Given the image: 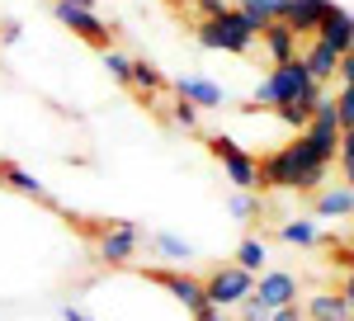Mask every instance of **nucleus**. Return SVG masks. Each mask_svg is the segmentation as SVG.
I'll return each mask as SVG.
<instances>
[{
    "mask_svg": "<svg viewBox=\"0 0 354 321\" xmlns=\"http://www.w3.org/2000/svg\"><path fill=\"white\" fill-rule=\"evenodd\" d=\"M255 160H260V189H283V194H317L326 185V170H330V160L302 133Z\"/></svg>",
    "mask_w": 354,
    "mask_h": 321,
    "instance_id": "nucleus-1",
    "label": "nucleus"
},
{
    "mask_svg": "<svg viewBox=\"0 0 354 321\" xmlns=\"http://www.w3.org/2000/svg\"><path fill=\"white\" fill-rule=\"evenodd\" d=\"M255 33H260V28L250 24V15H241L236 5H232L227 15H218V19H198V24H194L198 48H208V53H232V57L255 53Z\"/></svg>",
    "mask_w": 354,
    "mask_h": 321,
    "instance_id": "nucleus-2",
    "label": "nucleus"
},
{
    "mask_svg": "<svg viewBox=\"0 0 354 321\" xmlns=\"http://www.w3.org/2000/svg\"><path fill=\"white\" fill-rule=\"evenodd\" d=\"M317 80L307 76V66H302V57H288V62H274V71L260 85H255V95H250V109H279V104H293L298 95H307Z\"/></svg>",
    "mask_w": 354,
    "mask_h": 321,
    "instance_id": "nucleus-3",
    "label": "nucleus"
},
{
    "mask_svg": "<svg viewBox=\"0 0 354 321\" xmlns=\"http://www.w3.org/2000/svg\"><path fill=\"white\" fill-rule=\"evenodd\" d=\"M142 227L128 222V217H113V222H100L95 227V255L104 260L109 269H128L137 260V250H142Z\"/></svg>",
    "mask_w": 354,
    "mask_h": 321,
    "instance_id": "nucleus-4",
    "label": "nucleus"
},
{
    "mask_svg": "<svg viewBox=\"0 0 354 321\" xmlns=\"http://www.w3.org/2000/svg\"><path fill=\"white\" fill-rule=\"evenodd\" d=\"M203 147L213 152V160H218L222 170H227V180L236 189H260V160H255V152H245L236 137H227V133H208L203 137Z\"/></svg>",
    "mask_w": 354,
    "mask_h": 321,
    "instance_id": "nucleus-5",
    "label": "nucleus"
},
{
    "mask_svg": "<svg viewBox=\"0 0 354 321\" xmlns=\"http://www.w3.org/2000/svg\"><path fill=\"white\" fill-rule=\"evenodd\" d=\"M156 288H161L175 307H185L189 317H203L208 312V293H203V279H194V274H185V269H142Z\"/></svg>",
    "mask_w": 354,
    "mask_h": 321,
    "instance_id": "nucleus-6",
    "label": "nucleus"
},
{
    "mask_svg": "<svg viewBox=\"0 0 354 321\" xmlns=\"http://www.w3.org/2000/svg\"><path fill=\"white\" fill-rule=\"evenodd\" d=\"M255 288V274H245L241 265H218L208 279H203V293H208V307H236L245 293Z\"/></svg>",
    "mask_w": 354,
    "mask_h": 321,
    "instance_id": "nucleus-7",
    "label": "nucleus"
},
{
    "mask_svg": "<svg viewBox=\"0 0 354 321\" xmlns=\"http://www.w3.org/2000/svg\"><path fill=\"white\" fill-rule=\"evenodd\" d=\"M53 15H57V19H62L66 28H71V33H76L81 43H90V48H100V53H104V48H113V28L104 24V19H100L95 10H81V5H66V0H53Z\"/></svg>",
    "mask_w": 354,
    "mask_h": 321,
    "instance_id": "nucleus-8",
    "label": "nucleus"
},
{
    "mask_svg": "<svg viewBox=\"0 0 354 321\" xmlns=\"http://www.w3.org/2000/svg\"><path fill=\"white\" fill-rule=\"evenodd\" d=\"M335 0H279V10H274V19H283V24L293 28L298 38H312L317 24L326 19V10Z\"/></svg>",
    "mask_w": 354,
    "mask_h": 321,
    "instance_id": "nucleus-9",
    "label": "nucleus"
},
{
    "mask_svg": "<svg viewBox=\"0 0 354 321\" xmlns=\"http://www.w3.org/2000/svg\"><path fill=\"white\" fill-rule=\"evenodd\" d=\"M250 293L274 312V307L298 302V279H293V274H283V269H260V279H255V288H250Z\"/></svg>",
    "mask_w": 354,
    "mask_h": 321,
    "instance_id": "nucleus-10",
    "label": "nucleus"
},
{
    "mask_svg": "<svg viewBox=\"0 0 354 321\" xmlns=\"http://www.w3.org/2000/svg\"><path fill=\"white\" fill-rule=\"evenodd\" d=\"M317 43H326L335 57H345L350 53V38H354V19H350V10L345 5H330L326 10V19L317 24V33H312Z\"/></svg>",
    "mask_w": 354,
    "mask_h": 321,
    "instance_id": "nucleus-11",
    "label": "nucleus"
},
{
    "mask_svg": "<svg viewBox=\"0 0 354 321\" xmlns=\"http://www.w3.org/2000/svg\"><path fill=\"white\" fill-rule=\"evenodd\" d=\"M302 317L307 321H350V284H340V293H330V288L312 293Z\"/></svg>",
    "mask_w": 354,
    "mask_h": 321,
    "instance_id": "nucleus-12",
    "label": "nucleus"
},
{
    "mask_svg": "<svg viewBox=\"0 0 354 321\" xmlns=\"http://www.w3.org/2000/svg\"><path fill=\"white\" fill-rule=\"evenodd\" d=\"M0 185L15 189V194H24V199H43L48 208H62L53 194H48V185H43L38 175H28L24 165H15V160H0Z\"/></svg>",
    "mask_w": 354,
    "mask_h": 321,
    "instance_id": "nucleus-13",
    "label": "nucleus"
},
{
    "mask_svg": "<svg viewBox=\"0 0 354 321\" xmlns=\"http://www.w3.org/2000/svg\"><path fill=\"white\" fill-rule=\"evenodd\" d=\"M255 43L270 53V62H288V57H298V43H302V38L283 24V19H270V24L255 33Z\"/></svg>",
    "mask_w": 354,
    "mask_h": 321,
    "instance_id": "nucleus-14",
    "label": "nucleus"
},
{
    "mask_svg": "<svg viewBox=\"0 0 354 321\" xmlns=\"http://www.w3.org/2000/svg\"><path fill=\"white\" fill-rule=\"evenodd\" d=\"M128 90H133L142 104H156V95L165 90V76L156 62H147V57H133V71H128Z\"/></svg>",
    "mask_w": 354,
    "mask_h": 321,
    "instance_id": "nucleus-15",
    "label": "nucleus"
},
{
    "mask_svg": "<svg viewBox=\"0 0 354 321\" xmlns=\"http://www.w3.org/2000/svg\"><path fill=\"white\" fill-rule=\"evenodd\" d=\"M170 90H175L180 100H189L194 109H222L227 104V90L213 85V80H203V76H185V80H175Z\"/></svg>",
    "mask_w": 354,
    "mask_h": 321,
    "instance_id": "nucleus-16",
    "label": "nucleus"
},
{
    "mask_svg": "<svg viewBox=\"0 0 354 321\" xmlns=\"http://www.w3.org/2000/svg\"><path fill=\"white\" fill-rule=\"evenodd\" d=\"M312 208H317V217H345L354 213V194H350V185L340 180V185H330V189H317V199H312Z\"/></svg>",
    "mask_w": 354,
    "mask_h": 321,
    "instance_id": "nucleus-17",
    "label": "nucleus"
},
{
    "mask_svg": "<svg viewBox=\"0 0 354 321\" xmlns=\"http://www.w3.org/2000/svg\"><path fill=\"white\" fill-rule=\"evenodd\" d=\"M322 95H326V90H322V85H312L307 95H298V100H293V104H279V109H274V118H279V123H288L293 133H302V128L312 123V104H317Z\"/></svg>",
    "mask_w": 354,
    "mask_h": 321,
    "instance_id": "nucleus-18",
    "label": "nucleus"
},
{
    "mask_svg": "<svg viewBox=\"0 0 354 321\" xmlns=\"http://www.w3.org/2000/svg\"><path fill=\"white\" fill-rule=\"evenodd\" d=\"M298 57H302L307 76L317 80V85H326V80H335V62H340V57L330 53L326 43H317V38H312V43H307V53H298Z\"/></svg>",
    "mask_w": 354,
    "mask_h": 321,
    "instance_id": "nucleus-19",
    "label": "nucleus"
},
{
    "mask_svg": "<svg viewBox=\"0 0 354 321\" xmlns=\"http://www.w3.org/2000/svg\"><path fill=\"white\" fill-rule=\"evenodd\" d=\"M147 241V246H151V250H156V255H161V260H175V265H189L194 260V246L185 237H170V232H151V237H142Z\"/></svg>",
    "mask_w": 354,
    "mask_h": 321,
    "instance_id": "nucleus-20",
    "label": "nucleus"
},
{
    "mask_svg": "<svg viewBox=\"0 0 354 321\" xmlns=\"http://www.w3.org/2000/svg\"><path fill=\"white\" fill-rule=\"evenodd\" d=\"M236 265H241L245 274H260V269L270 265V246L260 237H245L241 246H236Z\"/></svg>",
    "mask_w": 354,
    "mask_h": 321,
    "instance_id": "nucleus-21",
    "label": "nucleus"
},
{
    "mask_svg": "<svg viewBox=\"0 0 354 321\" xmlns=\"http://www.w3.org/2000/svg\"><path fill=\"white\" fill-rule=\"evenodd\" d=\"M279 241H288V246H322V232H317V222L293 217V222H283V227H279Z\"/></svg>",
    "mask_w": 354,
    "mask_h": 321,
    "instance_id": "nucleus-22",
    "label": "nucleus"
},
{
    "mask_svg": "<svg viewBox=\"0 0 354 321\" xmlns=\"http://www.w3.org/2000/svg\"><path fill=\"white\" fill-rule=\"evenodd\" d=\"M330 113H335V128L350 133V123H354V90H350V80H340V95L330 100Z\"/></svg>",
    "mask_w": 354,
    "mask_h": 321,
    "instance_id": "nucleus-23",
    "label": "nucleus"
},
{
    "mask_svg": "<svg viewBox=\"0 0 354 321\" xmlns=\"http://www.w3.org/2000/svg\"><path fill=\"white\" fill-rule=\"evenodd\" d=\"M227 213L241 217V222H255V217H260V199H255L250 189H236V194L227 199Z\"/></svg>",
    "mask_w": 354,
    "mask_h": 321,
    "instance_id": "nucleus-24",
    "label": "nucleus"
},
{
    "mask_svg": "<svg viewBox=\"0 0 354 321\" xmlns=\"http://www.w3.org/2000/svg\"><path fill=\"white\" fill-rule=\"evenodd\" d=\"M232 5H236L241 15H250V24H255V28H265L274 19V10H279V0H232Z\"/></svg>",
    "mask_w": 354,
    "mask_h": 321,
    "instance_id": "nucleus-25",
    "label": "nucleus"
},
{
    "mask_svg": "<svg viewBox=\"0 0 354 321\" xmlns=\"http://www.w3.org/2000/svg\"><path fill=\"white\" fill-rule=\"evenodd\" d=\"M104 71H109L118 85H128V71H133V57L118 53V48H104Z\"/></svg>",
    "mask_w": 354,
    "mask_h": 321,
    "instance_id": "nucleus-26",
    "label": "nucleus"
},
{
    "mask_svg": "<svg viewBox=\"0 0 354 321\" xmlns=\"http://www.w3.org/2000/svg\"><path fill=\"white\" fill-rule=\"evenodd\" d=\"M170 123H175V128H185V133H194V128H198V109H194L189 100H180V95H175V104H170Z\"/></svg>",
    "mask_w": 354,
    "mask_h": 321,
    "instance_id": "nucleus-27",
    "label": "nucleus"
},
{
    "mask_svg": "<svg viewBox=\"0 0 354 321\" xmlns=\"http://www.w3.org/2000/svg\"><path fill=\"white\" fill-rule=\"evenodd\" d=\"M236 307H241V321H270V307H265V302H260L255 293H245Z\"/></svg>",
    "mask_w": 354,
    "mask_h": 321,
    "instance_id": "nucleus-28",
    "label": "nucleus"
},
{
    "mask_svg": "<svg viewBox=\"0 0 354 321\" xmlns=\"http://www.w3.org/2000/svg\"><path fill=\"white\" fill-rule=\"evenodd\" d=\"M194 10H198V19H218L232 10V0H194Z\"/></svg>",
    "mask_w": 354,
    "mask_h": 321,
    "instance_id": "nucleus-29",
    "label": "nucleus"
},
{
    "mask_svg": "<svg viewBox=\"0 0 354 321\" xmlns=\"http://www.w3.org/2000/svg\"><path fill=\"white\" fill-rule=\"evenodd\" d=\"M270 321H307V317H302V307H298V302H288V307H274Z\"/></svg>",
    "mask_w": 354,
    "mask_h": 321,
    "instance_id": "nucleus-30",
    "label": "nucleus"
},
{
    "mask_svg": "<svg viewBox=\"0 0 354 321\" xmlns=\"http://www.w3.org/2000/svg\"><path fill=\"white\" fill-rule=\"evenodd\" d=\"M19 33H24L19 19H5V24H0V43H19Z\"/></svg>",
    "mask_w": 354,
    "mask_h": 321,
    "instance_id": "nucleus-31",
    "label": "nucleus"
},
{
    "mask_svg": "<svg viewBox=\"0 0 354 321\" xmlns=\"http://www.w3.org/2000/svg\"><path fill=\"white\" fill-rule=\"evenodd\" d=\"M194 321H232V317H227V312H222V307H208V312H203V317H194Z\"/></svg>",
    "mask_w": 354,
    "mask_h": 321,
    "instance_id": "nucleus-32",
    "label": "nucleus"
},
{
    "mask_svg": "<svg viewBox=\"0 0 354 321\" xmlns=\"http://www.w3.org/2000/svg\"><path fill=\"white\" fill-rule=\"evenodd\" d=\"M62 317H66V321H95V317H85L81 307H66V312H62Z\"/></svg>",
    "mask_w": 354,
    "mask_h": 321,
    "instance_id": "nucleus-33",
    "label": "nucleus"
},
{
    "mask_svg": "<svg viewBox=\"0 0 354 321\" xmlns=\"http://www.w3.org/2000/svg\"><path fill=\"white\" fill-rule=\"evenodd\" d=\"M165 5H180V0H165Z\"/></svg>",
    "mask_w": 354,
    "mask_h": 321,
    "instance_id": "nucleus-34",
    "label": "nucleus"
}]
</instances>
